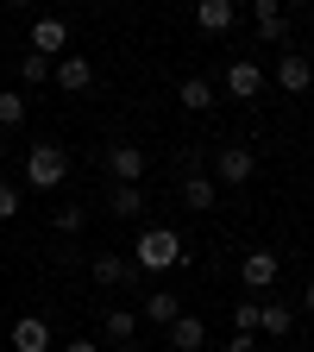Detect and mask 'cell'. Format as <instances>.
I'll use <instances>...</instances> for the list:
<instances>
[{
	"mask_svg": "<svg viewBox=\"0 0 314 352\" xmlns=\"http://www.w3.org/2000/svg\"><path fill=\"white\" fill-rule=\"evenodd\" d=\"M189 252H183V239H176L170 227H145L139 233V252H132V271H176Z\"/></svg>",
	"mask_w": 314,
	"mask_h": 352,
	"instance_id": "cell-1",
	"label": "cell"
},
{
	"mask_svg": "<svg viewBox=\"0 0 314 352\" xmlns=\"http://www.w3.org/2000/svg\"><path fill=\"white\" fill-rule=\"evenodd\" d=\"M63 176H69V151L63 145H32L25 151V183L32 189H57Z\"/></svg>",
	"mask_w": 314,
	"mask_h": 352,
	"instance_id": "cell-2",
	"label": "cell"
},
{
	"mask_svg": "<svg viewBox=\"0 0 314 352\" xmlns=\"http://www.w3.org/2000/svg\"><path fill=\"white\" fill-rule=\"evenodd\" d=\"M277 271H283L277 252H264V245H251V252L239 258V283H245V289H271V283H277Z\"/></svg>",
	"mask_w": 314,
	"mask_h": 352,
	"instance_id": "cell-3",
	"label": "cell"
},
{
	"mask_svg": "<svg viewBox=\"0 0 314 352\" xmlns=\"http://www.w3.org/2000/svg\"><path fill=\"white\" fill-rule=\"evenodd\" d=\"M227 95H233V101H258V95H264V69H258L251 57H233V63H227Z\"/></svg>",
	"mask_w": 314,
	"mask_h": 352,
	"instance_id": "cell-4",
	"label": "cell"
},
{
	"mask_svg": "<svg viewBox=\"0 0 314 352\" xmlns=\"http://www.w3.org/2000/svg\"><path fill=\"white\" fill-rule=\"evenodd\" d=\"M251 170H258V151H245V145L214 151V176L220 183H251Z\"/></svg>",
	"mask_w": 314,
	"mask_h": 352,
	"instance_id": "cell-5",
	"label": "cell"
},
{
	"mask_svg": "<svg viewBox=\"0 0 314 352\" xmlns=\"http://www.w3.org/2000/svg\"><path fill=\"white\" fill-rule=\"evenodd\" d=\"M277 88H283V95H308V88H314V63H308L302 51H283V63H277Z\"/></svg>",
	"mask_w": 314,
	"mask_h": 352,
	"instance_id": "cell-6",
	"label": "cell"
},
{
	"mask_svg": "<svg viewBox=\"0 0 314 352\" xmlns=\"http://www.w3.org/2000/svg\"><path fill=\"white\" fill-rule=\"evenodd\" d=\"M251 19H258V38H264V44H283V38H289V13H283V0H258Z\"/></svg>",
	"mask_w": 314,
	"mask_h": 352,
	"instance_id": "cell-7",
	"label": "cell"
},
{
	"mask_svg": "<svg viewBox=\"0 0 314 352\" xmlns=\"http://www.w3.org/2000/svg\"><path fill=\"white\" fill-rule=\"evenodd\" d=\"M7 352H51V327H44L38 315H19L13 321V346Z\"/></svg>",
	"mask_w": 314,
	"mask_h": 352,
	"instance_id": "cell-8",
	"label": "cell"
},
{
	"mask_svg": "<svg viewBox=\"0 0 314 352\" xmlns=\"http://www.w3.org/2000/svg\"><path fill=\"white\" fill-rule=\"evenodd\" d=\"M107 170H113V183H139L145 176V151L139 145H107Z\"/></svg>",
	"mask_w": 314,
	"mask_h": 352,
	"instance_id": "cell-9",
	"label": "cell"
},
{
	"mask_svg": "<svg viewBox=\"0 0 314 352\" xmlns=\"http://www.w3.org/2000/svg\"><path fill=\"white\" fill-rule=\"evenodd\" d=\"M170 346H176V352H201V346H208L201 315H176V321H170Z\"/></svg>",
	"mask_w": 314,
	"mask_h": 352,
	"instance_id": "cell-10",
	"label": "cell"
},
{
	"mask_svg": "<svg viewBox=\"0 0 314 352\" xmlns=\"http://www.w3.org/2000/svg\"><path fill=\"white\" fill-rule=\"evenodd\" d=\"M51 76H57V88H69V95H82V88L95 82V63H88V57H63V63H57Z\"/></svg>",
	"mask_w": 314,
	"mask_h": 352,
	"instance_id": "cell-11",
	"label": "cell"
},
{
	"mask_svg": "<svg viewBox=\"0 0 314 352\" xmlns=\"http://www.w3.org/2000/svg\"><path fill=\"white\" fill-rule=\"evenodd\" d=\"M63 44H69V25H63V19H38V25H32V51H38V57L63 51Z\"/></svg>",
	"mask_w": 314,
	"mask_h": 352,
	"instance_id": "cell-12",
	"label": "cell"
},
{
	"mask_svg": "<svg viewBox=\"0 0 314 352\" xmlns=\"http://www.w3.org/2000/svg\"><path fill=\"white\" fill-rule=\"evenodd\" d=\"M233 19H239L233 0H201V7H195V25H201V32H227Z\"/></svg>",
	"mask_w": 314,
	"mask_h": 352,
	"instance_id": "cell-13",
	"label": "cell"
},
{
	"mask_svg": "<svg viewBox=\"0 0 314 352\" xmlns=\"http://www.w3.org/2000/svg\"><path fill=\"white\" fill-rule=\"evenodd\" d=\"M126 277H139V271H132V258H120V252H101V258H95V283H101V289H113V283H126Z\"/></svg>",
	"mask_w": 314,
	"mask_h": 352,
	"instance_id": "cell-14",
	"label": "cell"
},
{
	"mask_svg": "<svg viewBox=\"0 0 314 352\" xmlns=\"http://www.w3.org/2000/svg\"><path fill=\"white\" fill-rule=\"evenodd\" d=\"M145 315H151L157 327H170L176 315H183V296H176V289H151V296H145Z\"/></svg>",
	"mask_w": 314,
	"mask_h": 352,
	"instance_id": "cell-15",
	"label": "cell"
},
{
	"mask_svg": "<svg viewBox=\"0 0 314 352\" xmlns=\"http://www.w3.org/2000/svg\"><path fill=\"white\" fill-rule=\"evenodd\" d=\"M107 208H113L120 220H139V208H145V195H139V183H113V195H107Z\"/></svg>",
	"mask_w": 314,
	"mask_h": 352,
	"instance_id": "cell-16",
	"label": "cell"
},
{
	"mask_svg": "<svg viewBox=\"0 0 314 352\" xmlns=\"http://www.w3.org/2000/svg\"><path fill=\"white\" fill-rule=\"evenodd\" d=\"M258 327H264V333H289V327H295L289 302H258Z\"/></svg>",
	"mask_w": 314,
	"mask_h": 352,
	"instance_id": "cell-17",
	"label": "cell"
},
{
	"mask_svg": "<svg viewBox=\"0 0 314 352\" xmlns=\"http://www.w3.org/2000/svg\"><path fill=\"white\" fill-rule=\"evenodd\" d=\"M183 107H189V113L214 107V82H208V76H189V82H183Z\"/></svg>",
	"mask_w": 314,
	"mask_h": 352,
	"instance_id": "cell-18",
	"label": "cell"
},
{
	"mask_svg": "<svg viewBox=\"0 0 314 352\" xmlns=\"http://www.w3.org/2000/svg\"><path fill=\"white\" fill-rule=\"evenodd\" d=\"M183 201L189 208H214V176H183Z\"/></svg>",
	"mask_w": 314,
	"mask_h": 352,
	"instance_id": "cell-19",
	"label": "cell"
},
{
	"mask_svg": "<svg viewBox=\"0 0 314 352\" xmlns=\"http://www.w3.org/2000/svg\"><path fill=\"white\" fill-rule=\"evenodd\" d=\"M132 327H139L132 308H113V315H107V340H113V346H132Z\"/></svg>",
	"mask_w": 314,
	"mask_h": 352,
	"instance_id": "cell-20",
	"label": "cell"
},
{
	"mask_svg": "<svg viewBox=\"0 0 314 352\" xmlns=\"http://www.w3.org/2000/svg\"><path fill=\"white\" fill-rule=\"evenodd\" d=\"M25 120V95L19 88H0V126H19Z\"/></svg>",
	"mask_w": 314,
	"mask_h": 352,
	"instance_id": "cell-21",
	"label": "cell"
},
{
	"mask_svg": "<svg viewBox=\"0 0 314 352\" xmlns=\"http://www.w3.org/2000/svg\"><path fill=\"white\" fill-rule=\"evenodd\" d=\"M19 76H25V82H32V88H38V82H44V76H51V57H38V51H32V57H25V63H19Z\"/></svg>",
	"mask_w": 314,
	"mask_h": 352,
	"instance_id": "cell-22",
	"label": "cell"
},
{
	"mask_svg": "<svg viewBox=\"0 0 314 352\" xmlns=\"http://www.w3.org/2000/svg\"><path fill=\"white\" fill-rule=\"evenodd\" d=\"M13 214H19V189L7 183V176H0V220H13Z\"/></svg>",
	"mask_w": 314,
	"mask_h": 352,
	"instance_id": "cell-23",
	"label": "cell"
},
{
	"mask_svg": "<svg viewBox=\"0 0 314 352\" xmlns=\"http://www.w3.org/2000/svg\"><path fill=\"white\" fill-rule=\"evenodd\" d=\"M76 227H82V208L63 201V208H57V233H76Z\"/></svg>",
	"mask_w": 314,
	"mask_h": 352,
	"instance_id": "cell-24",
	"label": "cell"
},
{
	"mask_svg": "<svg viewBox=\"0 0 314 352\" xmlns=\"http://www.w3.org/2000/svg\"><path fill=\"white\" fill-rule=\"evenodd\" d=\"M233 315H239V333H251L258 327V302H233Z\"/></svg>",
	"mask_w": 314,
	"mask_h": 352,
	"instance_id": "cell-25",
	"label": "cell"
},
{
	"mask_svg": "<svg viewBox=\"0 0 314 352\" xmlns=\"http://www.w3.org/2000/svg\"><path fill=\"white\" fill-rule=\"evenodd\" d=\"M227 352H258V340H251V333H233V340H227Z\"/></svg>",
	"mask_w": 314,
	"mask_h": 352,
	"instance_id": "cell-26",
	"label": "cell"
},
{
	"mask_svg": "<svg viewBox=\"0 0 314 352\" xmlns=\"http://www.w3.org/2000/svg\"><path fill=\"white\" fill-rule=\"evenodd\" d=\"M57 352H101L95 340H69V346H57Z\"/></svg>",
	"mask_w": 314,
	"mask_h": 352,
	"instance_id": "cell-27",
	"label": "cell"
},
{
	"mask_svg": "<svg viewBox=\"0 0 314 352\" xmlns=\"http://www.w3.org/2000/svg\"><path fill=\"white\" fill-rule=\"evenodd\" d=\"M302 308H308V321H314V277H308V296H302Z\"/></svg>",
	"mask_w": 314,
	"mask_h": 352,
	"instance_id": "cell-28",
	"label": "cell"
},
{
	"mask_svg": "<svg viewBox=\"0 0 314 352\" xmlns=\"http://www.w3.org/2000/svg\"><path fill=\"white\" fill-rule=\"evenodd\" d=\"M113 352H139V346H113Z\"/></svg>",
	"mask_w": 314,
	"mask_h": 352,
	"instance_id": "cell-29",
	"label": "cell"
},
{
	"mask_svg": "<svg viewBox=\"0 0 314 352\" xmlns=\"http://www.w3.org/2000/svg\"><path fill=\"white\" fill-rule=\"evenodd\" d=\"M0 151H7V145H0Z\"/></svg>",
	"mask_w": 314,
	"mask_h": 352,
	"instance_id": "cell-30",
	"label": "cell"
}]
</instances>
